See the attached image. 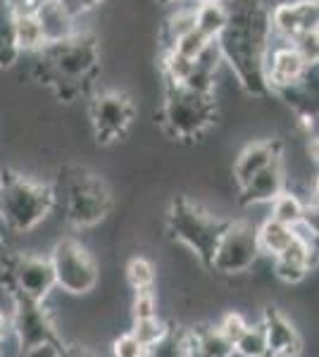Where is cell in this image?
<instances>
[{
  "label": "cell",
  "instance_id": "cell-28",
  "mask_svg": "<svg viewBox=\"0 0 319 357\" xmlns=\"http://www.w3.org/2000/svg\"><path fill=\"white\" fill-rule=\"evenodd\" d=\"M293 45L298 48V53L303 55V60L307 65H319V31L312 29V31L300 33L298 38L293 41Z\"/></svg>",
  "mask_w": 319,
  "mask_h": 357
},
{
  "label": "cell",
  "instance_id": "cell-35",
  "mask_svg": "<svg viewBox=\"0 0 319 357\" xmlns=\"http://www.w3.org/2000/svg\"><path fill=\"white\" fill-rule=\"evenodd\" d=\"M195 5H212V3H224V0H193Z\"/></svg>",
  "mask_w": 319,
  "mask_h": 357
},
{
  "label": "cell",
  "instance_id": "cell-30",
  "mask_svg": "<svg viewBox=\"0 0 319 357\" xmlns=\"http://www.w3.org/2000/svg\"><path fill=\"white\" fill-rule=\"evenodd\" d=\"M112 353L117 357H143L148 355V350L138 343V338L131 331H124L112 341Z\"/></svg>",
  "mask_w": 319,
  "mask_h": 357
},
{
  "label": "cell",
  "instance_id": "cell-25",
  "mask_svg": "<svg viewBox=\"0 0 319 357\" xmlns=\"http://www.w3.org/2000/svg\"><path fill=\"white\" fill-rule=\"evenodd\" d=\"M234 355L241 357H265L267 355V341L262 324H248V329L241 333V338L234 343Z\"/></svg>",
  "mask_w": 319,
  "mask_h": 357
},
{
  "label": "cell",
  "instance_id": "cell-38",
  "mask_svg": "<svg viewBox=\"0 0 319 357\" xmlns=\"http://www.w3.org/2000/svg\"><path fill=\"white\" fill-rule=\"evenodd\" d=\"M0 345H3V343H0Z\"/></svg>",
  "mask_w": 319,
  "mask_h": 357
},
{
  "label": "cell",
  "instance_id": "cell-19",
  "mask_svg": "<svg viewBox=\"0 0 319 357\" xmlns=\"http://www.w3.org/2000/svg\"><path fill=\"white\" fill-rule=\"evenodd\" d=\"M303 212H305V203L300 200V195L295 191H291L288 186L269 203L272 220L288 224V227H295V224L303 222Z\"/></svg>",
  "mask_w": 319,
  "mask_h": 357
},
{
  "label": "cell",
  "instance_id": "cell-23",
  "mask_svg": "<svg viewBox=\"0 0 319 357\" xmlns=\"http://www.w3.org/2000/svg\"><path fill=\"white\" fill-rule=\"evenodd\" d=\"M170 331H172L170 324H167L165 319H160L158 314L146 317V319H133V329H131L133 336L138 338V343L148 350V355H150V350H153L155 345H160L162 341H165Z\"/></svg>",
  "mask_w": 319,
  "mask_h": 357
},
{
  "label": "cell",
  "instance_id": "cell-20",
  "mask_svg": "<svg viewBox=\"0 0 319 357\" xmlns=\"http://www.w3.org/2000/svg\"><path fill=\"white\" fill-rule=\"evenodd\" d=\"M229 24V10L224 3H212V5H195V26L205 33L207 38H219V33L224 31Z\"/></svg>",
  "mask_w": 319,
  "mask_h": 357
},
{
  "label": "cell",
  "instance_id": "cell-4",
  "mask_svg": "<svg viewBox=\"0 0 319 357\" xmlns=\"http://www.w3.org/2000/svg\"><path fill=\"white\" fill-rule=\"evenodd\" d=\"M217 119V100L200 96L179 84H165V102L160 110V126L170 138L188 141L200 138Z\"/></svg>",
  "mask_w": 319,
  "mask_h": 357
},
{
  "label": "cell",
  "instance_id": "cell-18",
  "mask_svg": "<svg viewBox=\"0 0 319 357\" xmlns=\"http://www.w3.org/2000/svg\"><path fill=\"white\" fill-rule=\"evenodd\" d=\"M295 227H288V224H281L272 217L258 227V243H260V252L265 257H276L279 252L286 250L288 245L295 241Z\"/></svg>",
  "mask_w": 319,
  "mask_h": 357
},
{
  "label": "cell",
  "instance_id": "cell-21",
  "mask_svg": "<svg viewBox=\"0 0 319 357\" xmlns=\"http://www.w3.org/2000/svg\"><path fill=\"white\" fill-rule=\"evenodd\" d=\"M195 331V341H198V355L202 357H231L234 355V343L219 331V326H202Z\"/></svg>",
  "mask_w": 319,
  "mask_h": 357
},
{
  "label": "cell",
  "instance_id": "cell-14",
  "mask_svg": "<svg viewBox=\"0 0 319 357\" xmlns=\"http://www.w3.org/2000/svg\"><path fill=\"white\" fill-rule=\"evenodd\" d=\"M34 15H36L40 31H43L45 48H48V45L65 43L79 31L77 17L69 13L60 0H38V3L34 5Z\"/></svg>",
  "mask_w": 319,
  "mask_h": 357
},
{
  "label": "cell",
  "instance_id": "cell-15",
  "mask_svg": "<svg viewBox=\"0 0 319 357\" xmlns=\"http://www.w3.org/2000/svg\"><path fill=\"white\" fill-rule=\"evenodd\" d=\"M283 148L279 138H258V141H251L243 151L236 155V162L231 167V174H234L236 186H243L251 176L258 174L262 167L269 162H274L276 158H281Z\"/></svg>",
  "mask_w": 319,
  "mask_h": 357
},
{
  "label": "cell",
  "instance_id": "cell-13",
  "mask_svg": "<svg viewBox=\"0 0 319 357\" xmlns=\"http://www.w3.org/2000/svg\"><path fill=\"white\" fill-rule=\"evenodd\" d=\"M286 178V165L281 162V158H276L274 162L258 172L255 176L248 178L246 183L239 188V203L246 207L253 205H269L272 200L279 195L283 188L288 186Z\"/></svg>",
  "mask_w": 319,
  "mask_h": 357
},
{
  "label": "cell",
  "instance_id": "cell-26",
  "mask_svg": "<svg viewBox=\"0 0 319 357\" xmlns=\"http://www.w3.org/2000/svg\"><path fill=\"white\" fill-rule=\"evenodd\" d=\"M212 38H207L205 33L200 31L198 26L195 29H191L188 33H184V36H179L177 41H174L170 48L172 50H177L179 55H184V57H188V60H195L202 50H205V45L210 43Z\"/></svg>",
  "mask_w": 319,
  "mask_h": 357
},
{
  "label": "cell",
  "instance_id": "cell-34",
  "mask_svg": "<svg viewBox=\"0 0 319 357\" xmlns=\"http://www.w3.org/2000/svg\"><path fill=\"white\" fill-rule=\"evenodd\" d=\"M310 191H312V203H317V205H319V172H317L315 181H312Z\"/></svg>",
  "mask_w": 319,
  "mask_h": 357
},
{
  "label": "cell",
  "instance_id": "cell-10",
  "mask_svg": "<svg viewBox=\"0 0 319 357\" xmlns=\"http://www.w3.org/2000/svg\"><path fill=\"white\" fill-rule=\"evenodd\" d=\"M13 298V312H10V324H13V336L20 345L22 355L29 348L43 343L55 341L57 324L53 319V312L45 307L40 301H31L24 296H10Z\"/></svg>",
  "mask_w": 319,
  "mask_h": 357
},
{
  "label": "cell",
  "instance_id": "cell-1",
  "mask_svg": "<svg viewBox=\"0 0 319 357\" xmlns=\"http://www.w3.org/2000/svg\"><path fill=\"white\" fill-rule=\"evenodd\" d=\"M229 24L219 33L224 65L251 96H269L265 82V55L269 48V10L260 0H224Z\"/></svg>",
  "mask_w": 319,
  "mask_h": 357
},
{
  "label": "cell",
  "instance_id": "cell-24",
  "mask_svg": "<svg viewBox=\"0 0 319 357\" xmlns=\"http://www.w3.org/2000/svg\"><path fill=\"white\" fill-rule=\"evenodd\" d=\"M126 284L131 286L133 291H143V289H153L155 281H158V267H155L153 260L143 255H136L126 262Z\"/></svg>",
  "mask_w": 319,
  "mask_h": 357
},
{
  "label": "cell",
  "instance_id": "cell-9",
  "mask_svg": "<svg viewBox=\"0 0 319 357\" xmlns=\"http://www.w3.org/2000/svg\"><path fill=\"white\" fill-rule=\"evenodd\" d=\"M136 110H133L131 98L119 89H105L96 93L89 102V119L96 131L98 143L110 146L119 141L133 124Z\"/></svg>",
  "mask_w": 319,
  "mask_h": 357
},
{
  "label": "cell",
  "instance_id": "cell-2",
  "mask_svg": "<svg viewBox=\"0 0 319 357\" xmlns=\"http://www.w3.org/2000/svg\"><path fill=\"white\" fill-rule=\"evenodd\" d=\"M55 188L20 172L0 174V224L13 234H29L50 217Z\"/></svg>",
  "mask_w": 319,
  "mask_h": 357
},
{
  "label": "cell",
  "instance_id": "cell-12",
  "mask_svg": "<svg viewBox=\"0 0 319 357\" xmlns=\"http://www.w3.org/2000/svg\"><path fill=\"white\" fill-rule=\"evenodd\" d=\"M260 324H262V331H265L267 355L283 357V355H298L300 353V348H303L300 331L295 329L291 317H286L281 310L265 307L262 317H260Z\"/></svg>",
  "mask_w": 319,
  "mask_h": 357
},
{
  "label": "cell",
  "instance_id": "cell-3",
  "mask_svg": "<svg viewBox=\"0 0 319 357\" xmlns=\"http://www.w3.org/2000/svg\"><path fill=\"white\" fill-rule=\"evenodd\" d=\"M224 227L226 220H222V215L198 203H191L184 195L174 198L167 210V231L172 234V238L186 245L205 267H210L214 245Z\"/></svg>",
  "mask_w": 319,
  "mask_h": 357
},
{
  "label": "cell",
  "instance_id": "cell-11",
  "mask_svg": "<svg viewBox=\"0 0 319 357\" xmlns=\"http://www.w3.org/2000/svg\"><path fill=\"white\" fill-rule=\"evenodd\" d=\"M307 69H310V65L303 60V55L298 53L293 41L281 38V45H272L269 36V48H267L265 55V82L269 93H276V91L298 84L305 77Z\"/></svg>",
  "mask_w": 319,
  "mask_h": 357
},
{
  "label": "cell",
  "instance_id": "cell-6",
  "mask_svg": "<svg viewBox=\"0 0 319 357\" xmlns=\"http://www.w3.org/2000/svg\"><path fill=\"white\" fill-rule=\"evenodd\" d=\"M112 210V195L105 181L89 172H74L65 181V220L77 229L101 224Z\"/></svg>",
  "mask_w": 319,
  "mask_h": 357
},
{
  "label": "cell",
  "instance_id": "cell-31",
  "mask_svg": "<svg viewBox=\"0 0 319 357\" xmlns=\"http://www.w3.org/2000/svg\"><path fill=\"white\" fill-rule=\"evenodd\" d=\"M65 353V343L60 341V338H55V341H43L38 345H34V348L27 350V357H60Z\"/></svg>",
  "mask_w": 319,
  "mask_h": 357
},
{
  "label": "cell",
  "instance_id": "cell-37",
  "mask_svg": "<svg viewBox=\"0 0 319 357\" xmlns=\"http://www.w3.org/2000/svg\"><path fill=\"white\" fill-rule=\"evenodd\" d=\"M317 31H319V26H317Z\"/></svg>",
  "mask_w": 319,
  "mask_h": 357
},
{
  "label": "cell",
  "instance_id": "cell-16",
  "mask_svg": "<svg viewBox=\"0 0 319 357\" xmlns=\"http://www.w3.org/2000/svg\"><path fill=\"white\" fill-rule=\"evenodd\" d=\"M15 38L22 55H36L45 50V38L34 8H15Z\"/></svg>",
  "mask_w": 319,
  "mask_h": 357
},
{
  "label": "cell",
  "instance_id": "cell-27",
  "mask_svg": "<svg viewBox=\"0 0 319 357\" xmlns=\"http://www.w3.org/2000/svg\"><path fill=\"white\" fill-rule=\"evenodd\" d=\"M248 324H251V321H248L246 317L239 312V310H231V312L222 314V319H219L217 326H219V331H222L231 343H236L241 338V333L248 329Z\"/></svg>",
  "mask_w": 319,
  "mask_h": 357
},
{
  "label": "cell",
  "instance_id": "cell-32",
  "mask_svg": "<svg viewBox=\"0 0 319 357\" xmlns=\"http://www.w3.org/2000/svg\"><path fill=\"white\" fill-rule=\"evenodd\" d=\"M62 5L72 13L74 17H84V15H89L91 10H96V8H101L103 5V0H60Z\"/></svg>",
  "mask_w": 319,
  "mask_h": 357
},
{
  "label": "cell",
  "instance_id": "cell-5",
  "mask_svg": "<svg viewBox=\"0 0 319 357\" xmlns=\"http://www.w3.org/2000/svg\"><path fill=\"white\" fill-rule=\"evenodd\" d=\"M50 264L55 272L57 289L67 296H89L101 281V264L84 243L77 238L55 241L50 250Z\"/></svg>",
  "mask_w": 319,
  "mask_h": 357
},
{
  "label": "cell",
  "instance_id": "cell-8",
  "mask_svg": "<svg viewBox=\"0 0 319 357\" xmlns=\"http://www.w3.org/2000/svg\"><path fill=\"white\" fill-rule=\"evenodd\" d=\"M262 257L258 243V227L251 222H226L217 245H214L210 269L224 276L246 274Z\"/></svg>",
  "mask_w": 319,
  "mask_h": 357
},
{
  "label": "cell",
  "instance_id": "cell-22",
  "mask_svg": "<svg viewBox=\"0 0 319 357\" xmlns=\"http://www.w3.org/2000/svg\"><path fill=\"white\" fill-rule=\"evenodd\" d=\"M191 29H195V5L191 8V5L179 3V8L162 24V43H165V48H170L179 36L188 33Z\"/></svg>",
  "mask_w": 319,
  "mask_h": 357
},
{
  "label": "cell",
  "instance_id": "cell-17",
  "mask_svg": "<svg viewBox=\"0 0 319 357\" xmlns=\"http://www.w3.org/2000/svg\"><path fill=\"white\" fill-rule=\"evenodd\" d=\"M22 60V50L15 38V5L0 0V69H15Z\"/></svg>",
  "mask_w": 319,
  "mask_h": 357
},
{
  "label": "cell",
  "instance_id": "cell-7",
  "mask_svg": "<svg viewBox=\"0 0 319 357\" xmlns=\"http://www.w3.org/2000/svg\"><path fill=\"white\" fill-rule=\"evenodd\" d=\"M0 284L8 291V296H24L40 303L48 301L57 289L50 257L34 255V252H17L8 257L0 272Z\"/></svg>",
  "mask_w": 319,
  "mask_h": 357
},
{
  "label": "cell",
  "instance_id": "cell-29",
  "mask_svg": "<svg viewBox=\"0 0 319 357\" xmlns=\"http://www.w3.org/2000/svg\"><path fill=\"white\" fill-rule=\"evenodd\" d=\"M158 314V298H155L153 289L136 291V298L131 303V317L133 319H146V317Z\"/></svg>",
  "mask_w": 319,
  "mask_h": 357
},
{
  "label": "cell",
  "instance_id": "cell-36",
  "mask_svg": "<svg viewBox=\"0 0 319 357\" xmlns=\"http://www.w3.org/2000/svg\"><path fill=\"white\" fill-rule=\"evenodd\" d=\"M160 3H184V0H160Z\"/></svg>",
  "mask_w": 319,
  "mask_h": 357
},
{
  "label": "cell",
  "instance_id": "cell-33",
  "mask_svg": "<svg viewBox=\"0 0 319 357\" xmlns=\"http://www.w3.org/2000/svg\"><path fill=\"white\" fill-rule=\"evenodd\" d=\"M8 336H13V324H10V314L0 310V343L8 341Z\"/></svg>",
  "mask_w": 319,
  "mask_h": 357
}]
</instances>
